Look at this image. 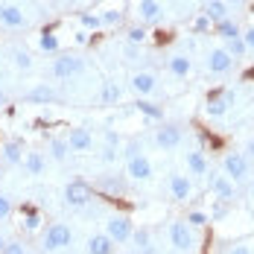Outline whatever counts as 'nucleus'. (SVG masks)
<instances>
[{
  "label": "nucleus",
  "instance_id": "24",
  "mask_svg": "<svg viewBox=\"0 0 254 254\" xmlns=\"http://www.w3.org/2000/svg\"><path fill=\"white\" fill-rule=\"evenodd\" d=\"M123 97V88L117 82H102V91H100V102L102 105H117Z\"/></svg>",
  "mask_w": 254,
  "mask_h": 254
},
{
  "label": "nucleus",
  "instance_id": "33",
  "mask_svg": "<svg viewBox=\"0 0 254 254\" xmlns=\"http://www.w3.org/2000/svg\"><path fill=\"white\" fill-rule=\"evenodd\" d=\"M207 222H210V216H207L204 210H190V213H187V225H190V228H202Z\"/></svg>",
  "mask_w": 254,
  "mask_h": 254
},
{
  "label": "nucleus",
  "instance_id": "18",
  "mask_svg": "<svg viewBox=\"0 0 254 254\" xmlns=\"http://www.w3.org/2000/svg\"><path fill=\"white\" fill-rule=\"evenodd\" d=\"M26 102H38V105L56 102V91H53L47 82H41V85H35V88H29V91H26Z\"/></svg>",
  "mask_w": 254,
  "mask_h": 254
},
{
  "label": "nucleus",
  "instance_id": "23",
  "mask_svg": "<svg viewBox=\"0 0 254 254\" xmlns=\"http://www.w3.org/2000/svg\"><path fill=\"white\" fill-rule=\"evenodd\" d=\"M21 164H24V173H26V176H41L47 161H44V155H41V152H26Z\"/></svg>",
  "mask_w": 254,
  "mask_h": 254
},
{
  "label": "nucleus",
  "instance_id": "31",
  "mask_svg": "<svg viewBox=\"0 0 254 254\" xmlns=\"http://www.w3.org/2000/svg\"><path fill=\"white\" fill-rule=\"evenodd\" d=\"M225 53H228L231 59H243V56L249 53L246 41H243V35H240V38H231V41H225Z\"/></svg>",
  "mask_w": 254,
  "mask_h": 254
},
{
  "label": "nucleus",
  "instance_id": "11",
  "mask_svg": "<svg viewBox=\"0 0 254 254\" xmlns=\"http://www.w3.org/2000/svg\"><path fill=\"white\" fill-rule=\"evenodd\" d=\"M128 85H131V91H134L137 97H149V94H155V91H158V79H155V73H146V70L134 73Z\"/></svg>",
  "mask_w": 254,
  "mask_h": 254
},
{
  "label": "nucleus",
  "instance_id": "7",
  "mask_svg": "<svg viewBox=\"0 0 254 254\" xmlns=\"http://www.w3.org/2000/svg\"><path fill=\"white\" fill-rule=\"evenodd\" d=\"M210 193H213L219 202H234L237 187H234V181H231L225 173H216V176H210Z\"/></svg>",
  "mask_w": 254,
  "mask_h": 254
},
{
  "label": "nucleus",
  "instance_id": "46",
  "mask_svg": "<svg viewBox=\"0 0 254 254\" xmlns=\"http://www.w3.org/2000/svg\"><path fill=\"white\" fill-rule=\"evenodd\" d=\"M88 41V32H76V44H85Z\"/></svg>",
  "mask_w": 254,
  "mask_h": 254
},
{
  "label": "nucleus",
  "instance_id": "17",
  "mask_svg": "<svg viewBox=\"0 0 254 254\" xmlns=\"http://www.w3.org/2000/svg\"><path fill=\"white\" fill-rule=\"evenodd\" d=\"M161 12H164L161 0H140V3H137V18H140L143 24H155V21L161 18Z\"/></svg>",
  "mask_w": 254,
  "mask_h": 254
},
{
  "label": "nucleus",
  "instance_id": "39",
  "mask_svg": "<svg viewBox=\"0 0 254 254\" xmlns=\"http://www.w3.org/2000/svg\"><path fill=\"white\" fill-rule=\"evenodd\" d=\"M134 155H143V149H140V143H137V140H131V143L126 146V161H128V158H134Z\"/></svg>",
  "mask_w": 254,
  "mask_h": 254
},
{
  "label": "nucleus",
  "instance_id": "47",
  "mask_svg": "<svg viewBox=\"0 0 254 254\" xmlns=\"http://www.w3.org/2000/svg\"><path fill=\"white\" fill-rule=\"evenodd\" d=\"M6 243H9V240H6V237L0 234V252H3V246H6Z\"/></svg>",
  "mask_w": 254,
  "mask_h": 254
},
{
  "label": "nucleus",
  "instance_id": "14",
  "mask_svg": "<svg viewBox=\"0 0 254 254\" xmlns=\"http://www.w3.org/2000/svg\"><path fill=\"white\" fill-rule=\"evenodd\" d=\"M181 128L178 126H161L158 128V134H155V143L161 146V149H176V146H181Z\"/></svg>",
  "mask_w": 254,
  "mask_h": 254
},
{
  "label": "nucleus",
  "instance_id": "1",
  "mask_svg": "<svg viewBox=\"0 0 254 254\" xmlns=\"http://www.w3.org/2000/svg\"><path fill=\"white\" fill-rule=\"evenodd\" d=\"M82 70H85V62L79 56H70V53H56V59H53V64H50V73L56 79L76 76Z\"/></svg>",
  "mask_w": 254,
  "mask_h": 254
},
{
  "label": "nucleus",
  "instance_id": "13",
  "mask_svg": "<svg viewBox=\"0 0 254 254\" xmlns=\"http://www.w3.org/2000/svg\"><path fill=\"white\" fill-rule=\"evenodd\" d=\"M170 193H173L176 202H187V199L193 196V184H190V178L181 176V173H173V176H170Z\"/></svg>",
  "mask_w": 254,
  "mask_h": 254
},
{
  "label": "nucleus",
  "instance_id": "37",
  "mask_svg": "<svg viewBox=\"0 0 254 254\" xmlns=\"http://www.w3.org/2000/svg\"><path fill=\"white\" fill-rule=\"evenodd\" d=\"M0 254H26V246L21 243V240H9L6 246H3V252Z\"/></svg>",
  "mask_w": 254,
  "mask_h": 254
},
{
  "label": "nucleus",
  "instance_id": "42",
  "mask_svg": "<svg viewBox=\"0 0 254 254\" xmlns=\"http://www.w3.org/2000/svg\"><path fill=\"white\" fill-rule=\"evenodd\" d=\"M243 41H246V47H249V50H254V26H249V29L243 32Z\"/></svg>",
  "mask_w": 254,
  "mask_h": 254
},
{
  "label": "nucleus",
  "instance_id": "19",
  "mask_svg": "<svg viewBox=\"0 0 254 254\" xmlns=\"http://www.w3.org/2000/svg\"><path fill=\"white\" fill-rule=\"evenodd\" d=\"M114 240L108 237V234H94L91 240H88V254H114Z\"/></svg>",
  "mask_w": 254,
  "mask_h": 254
},
{
  "label": "nucleus",
  "instance_id": "9",
  "mask_svg": "<svg viewBox=\"0 0 254 254\" xmlns=\"http://www.w3.org/2000/svg\"><path fill=\"white\" fill-rule=\"evenodd\" d=\"M234 91H222V94H210L207 97V114L210 117H225L228 114V108L234 105Z\"/></svg>",
  "mask_w": 254,
  "mask_h": 254
},
{
  "label": "nucleus",
  "instance_id": "36",
  "mask_svg": "<svg viewBox=\"0 0 254 254\" xmlns=\"http://www.w3.org/2000/svg\"><path fill=\"white\" fill-rule=\"evenodd\" d=\"M12 59H15V64H18L21 70H29V67H32V56H29L26 50H15Z\"/></svg>",
  "mask_w": 254,
  "mask_h": 254
},
{
  "label": "nucleus",
  "instance_id": "43",
  "mask_svg": "<svg viewBox=\"0 0 254 254\" xmlns=\"http://www.w3.org/2000/svg\"><path fill=\"white\" fill-rule=\"evenodd\" d=\"M207 26H210V18H207V15H202V18L196 21V29H199V32H204Z\"/></svg>",
  "mask_w": 254,
  "mask_h": 254
},
{
  "label": "nucleus",
  "instance_id": "21",
  "mask_svg": "<svg viewBox=\"0 0 254 254\" xmlns=\"http://www.w3.org/2000/svg\"><path fill=\"white\" fill-rule=\"evenodd\" d=\"M204 15L210 18V24H219V21L231 18V15H228V3H225V0H207Z\"/></svg>",
  "mask_w": 254,
  "mask_h": 254
},
{
  "label": "nucleus",
  "instance_id": "8",
  "mask_svg": "<svg viewBox=\"0 0 254 254\" xmlns=\"http://www.w3.org/2000/svg\"><path fill=\"white\" fill-rule=\"evenodd\" d=\"M126 173H128V178H134V181H149V178H152V161H149L146 155H134V158L126 161Z\"/></svg>",
  "mask_w": 254,
  "mask_h": 254
},
{
  "label": "nucleus",
  "instance_id": "4",
  "mask_svg": "<svg viewBox=\"0 0 254 254\" xmlns=\"http://www.w3.org/2000/svg\"><path fill=\"white\" fill-rule=\"evenodd\" d=\"M131 219H128L126 213H111L108 219H105V234L114 240V243H126L131 240Z\"/></svg>",
  "mask_w": 254,
  "mask_h": 254
},
{
  "label": "nucleus",
  "instance_id": "5",
  "mask_svg": "<svg viewBox=\"0 0 254 254\" xmlns=\"http://www.w3.org/2000/svg\"><path fill=\"white\" fill-rule=\"evenodd\" d=\"M91 199H94V187H91L88 181H82V178L70 181V184L64 187V202L73 204V207H85Z\"/></svg>",
  "mask_w": 254,
  "mask_h": 254
},
{
  "label": "nucleus",
  "instance_id": "29",
  "mask_svg": "<svg viewBox=\"0 0 254 254\" xmlns=\"http://www.w3.org/2000/svg\"><path fill=\"white\" fill-rule=\"evenodd\" d=\"M67 152H70V146H67V140H64V137H53V140H50V158H53V161H64Z\"/></svg>",
  "mask_w": 254,
  "mask_h": 254
},
{
  "label": "nucleus",
  "instance_id": "10",
  "mask_svg": "<svg viewBox=\"0 0 254 254\" xmlns=\"http://www.w3.org/2000/svg\"><path fill=\"white\" fill-rule=\"evenodd\" d=\"M67 140V146H70V152H88L91 146H94V134L88 131L85 126H76L70 128V134L64 137Z\"/></svg>",
  "mask_w": 254,
  "mask_h": 254
},
{
  "label": "nucleus",
  "instance_id": "32",
  "mask_svg": "<svg viewBox=\"0 0 254 254\" xmlns=\"http://www.w3.org/2000/svg\"><path fill=\"white\" fill-rule=\"evenodd\" d=\"M79 24L85 26V29H94L97 32V29H102V18L100 15H91V12H82L79 15Z\"/></svg>",
  "mask_w": 254,
  "mask_h": 254
},
{
  "label": "nucleus",
  "instance_id": "15",
  "mask_svg": "<svg viewBox=\"0 0 254 254\" xmlns=\"http://www.w3.org/2000/svg\"><path fill=\"white\" fill-rule=\"evenodd\" d=\"M0 24L9 26V29H24L26 26L24 9H18V6H0Z\"/></svg>",
  "mask_w": 254,
  "mask_h": 254
},
{
  "label": "nucleus",
  "instance_id": "25",
  "mask_svg": "<svg viewBox=\"0 0 254 254\" xmlns=\"http://www.w3.org/2000/svg\"><path fill=\"white\" fill-rule=\"evenodd\" d=\"M131 240H134L137 254H152V237H149V231H146V228L131 231Z\"/></svg>",
  "mask_w": 254,
  "mask_h": 254
},
{
  "label": "nucleus",
  "instance_id": "50",
  "mask_svg": "<svg viewBox=\"0 0 254 254\" xmlns=\"http://www.w3.org/2000/svg\"><path fill=\"white\" fill-rule=\"evenodd\" d=\"M0 173H3V161H0Z\"/></svg>",
  "mask_w": 254,
  "mask_h": 254
},
{
  "label": "nucleus",
  "instance_id": "40",
  "mask_svg": "<svg viewBox=\"0 0 254 254\" xmlns=\"http://www.w3.org/2000/svg\"><path fill=\"white\" fill-rule=\"evenodd\" d=\"M117 146H105V149H102V161H108V164H111V161H117Z\"/></svg>",
  "mask_w": 254,
  "mask_h": 254
},
{
  "label": "nucleus",
  "instance_id": "20",
  "mask_svg": "<svg viewBox=\"0 0 254 254\" xmlns=\"http://www.w3.org/2000/svg\"><path fill=\"white\" fill-rule=\"evenodd\" d=\"M167 67H170V73H173V76L184 79V76H190V70H193V62H190L184 53H176V56H170Z\"/></svg>",
  "mask_w": 254,
  "mask_h": 254
},
{
  "label": "nucleus",
  "instance_id": "28",
  "mask_svg": "<svg viewBox=\"0 0 254 254\" xmlns=\"http://www.w3.org/2000/svg\"><path fill=\"white\" fill-rule=\"evenodd\" d=\"M21 213H24V228L26 231H38V228H41V213H38L32 204H24V210H21Z\"/></svg>",
  "mask_w": 254,
  "mask_h": 254
},
{
  "label": "nucleus",
  "instance_id": "6",
  "mask_svg": "<svg viewBox=\"0 0 254 254\" xmlns=\"http://www.w3.org/2000/svg\"><path fill=\"white\" fill-rule=\"evenodd\" d=\"M222 167H225V176H228L231 181H243V178L249 176V158H246L243 152H231V155H225Z\"/></svg>",
  "mask_w": 254,
  "mask_h": 254
},
{
  "label": "nucleus",
  "instance_id": "49",
  "mask_svg": "<svg viewBox=\"0 0 254 254\" xmlns=\"http://www.w3.org/2000/svg\"><path fill=\"white\" fill-rule=\"evenodd\" d=\"M225 3H228V6H231V3H234V6H237V3H243V0H225Z\"/></svg>",
  "mask_w": 254,
  "mask_h": 254
},
{
  "label": "nucleus",
  "instance_id": "44",
  "mask_svg": "<svg viewBox=\"0 0 254 254\" xmlns=\"http://www.w3.org/2000/svg\"><path fill=\"white\" fill-rule=\"evenodd\" d=\"M105 140H108V146H117L120 140H117V134L114 131H105Z\"/></svg>",
  "mask_w": 254,
  "mask_h": 254
},
{
  "label": "nucleus",
  "instance_id": "2",
  "mask_svg": "<svg viewBox=\"0 0 254 254\" xmlns=\"http://www.w3.org/2000/svg\"><path fill=\"white\" fill-rule=\"evenodd\" d=\"M70 240H73L70 228H67V225H62V222H56V225H50V228L44 231L41 249H44V252H59V249L70 246Z\"/></svg>",
  "mask_w": 254,
  "mask_h": 254
},
{
  "label": "nucleus",
  "instance_id": "35",
  "mask_svg": "<svg viewBox=\"0 0 254 254\" xmlns=\"http://www.w3.org/2000/svg\"><path fill=\"white\" fill-rule=\"evenodd\" d=\"M126 35H128V44H143L149 32H146V26H131Z\"/></svg>",
  "mask_w": 254,
  "mask_h": 254
},
{
  "label": "nucleus",
  "instance_id": "30",
  "mask_svg": "<svg viewBox=\"0 0 254 254\" xmlns=\"http://www.w3.org/2000/svg\"><path fill=\"white\" fill-rule=\"evenodd\" d=\"M38 47L44 53H59V35H56L53 29H44L41 38H38Z\"/></svg>",
  "mask_w": 254,
  "mask_h": 254
},
{
  "label": "nucleus",
  "instance_id": "22",
  "mask_svg": "<svg viewBox=\"0 0 254 254\" xmlns=\"http://www.w3.org/2000/svg\"><path fill=\"white\" fill-rule=\"evenodd\" d=\"M213 32H216L222 41H231V38H240V35H243V32H240V24H237L234 18H225V21L213 24Z\"/></svg>",
  "mask_w": 254,
  "mask_h": 254
},
{
  "label": "nucleus",
  "instance_id": "48",
  "mask_svg": "<svg viewBox=\"0 0 254 254\" xmlns=\"http://www.w3.org/2000/svg\"><path fill=\"white\" fill-rule=\"evenodd\" d=\"M0 105H6V94L3 91H0Z\"/></svg>",
  "mask_w": 254,
  "mask_h": 254
},
{
  "label": "nucleus",
  "instance_id": "12",
  "mask_svg": "<svg viewBox=\"0 0 254 254\" xmlns=\"http://www.w3.org/2000/svg\"><path fill=\"white\" fill-rule=\"evenodd\" d=\"M231 64H234V59L225 53V47H213L207 53V70L210 73H228Z\"/></svg>",
  "mask_w": 254,
  "mask_h": 254
},
{
  "label": "nucleus",
  "instance_id": "38",
  "mask_svg": "<svg viewBox=\"0 0 254 254\" xmlns=\"http://www.w3.org/2000/svg\"><path fill=\"white\" fill-rule=\"evenodd\" d=\"M9 216H12V199L0 193V219H9Z\"/></svg>",
  "mask_w": 254,
  "mask_h": 254
},
{
  "label": "nucleus",
  "instance_id": "27",
  "mask_svg": "<svg viewBox=\"0 0 254 254\" xmlns=\"http://www.w3.org/2000/svg\"><path fill=\"white\" fill-rule=\"evenodd\" d=\"M134 105H137V111H140L143 117H149V120H161V117H164V108L155 105V102H149V100H137Z\"/></svg>",
  "mask_w": 254,
  "mask_h": 254
},
{
  "label": "nucleus",
  "instance_id": "16",
  "mask_svg": "<svg viewBox=\"0 0 254 254\" xmlns=\"http://www.w3.org/2000/svg\"><path fill=\"white\" fill-rule=\"evenodd\" d=\"M24 143L21 140H6L3 146H0V161L3 164H9V167H15V164H21L24 161Z\"/></svg>",
  "mask_w": 254,
  "mask_h": 254
},
{
  "label": "nucleus",
  "instance_id": "26",
  "mask_svg": "<svg viewBox=\"0 0 254 254\" xmlns=\"http://www.w3.org/2000/svg\"><path fill=\"white\" fill-rule=\"evenodd\" d=\"M187 170L193 176H204L207 173V158L202 152H187Z\"/></svg>",
  "mask_w": 254,
  "mask_h": 254
},
{
  "label": "nucleus",
  "instance_id": "41",
  "mask_svg": "<svg viewBox=\"0 0 254 254\" xmlns=\"http://www.w3.org/2000/svg\"><path fill=\"white\" fill-rule=\"evenodd\" d=\"M228 254H252V246L249 243H237V246H231Z\"/></svg>",
  "mask_w": 254,
  "mask_h": 254
},
{
  "label": "nucleus",
  "instance_id": "3",
  "mask_svg": "<svg viewBox=\"0 0 254 254\" xmlns=\"http://www.w3.org/2000/svg\"><path fill=\"white\" fill-rule=\"evenodd\" d=\"M170 240L178 252H193L196 249V237H193V228L187 225V219H173L170 225Z\"/></svg>",
  "mask_w": 254,
  "mask_h": 254
},
{
  "label": "nucleus",
  "instance_id": "45",
  "mask_svg": "<svg viewBox=\"0 0 254 254\" xmlns=\"http://www.w3.org/2000/svg\"><path fill=\"white\" fill-rule=\"evenodd\" d=\"M246 158H254V137L246 143Z\"/></svg>",
  "mask_w": 254,
  "mask_h": 254
},
{
  "label": "nucleus",
  "instance_id": "34",
  "mask_svg": "<svg viewBox=\"0 0 254 254\" xmlns=\"http://www.w3.org/2000/svg\"><path fill=\"white\" fill-rule=\"evenodd\" d=\"M100 18H102V26H120L123 24V12H117V9H105Z\"/></svg>",
  "mask_w": 254,
  "mask_h": 254
}]
</instances>
